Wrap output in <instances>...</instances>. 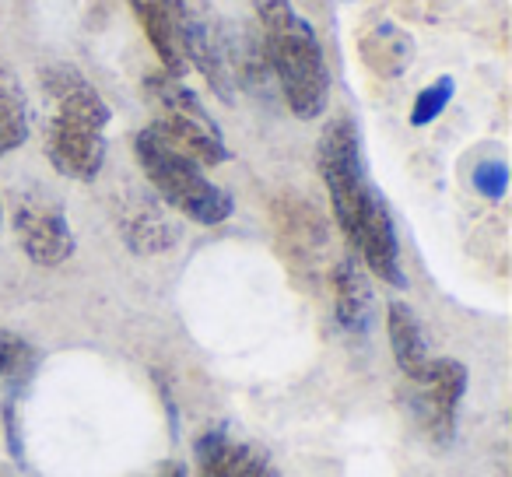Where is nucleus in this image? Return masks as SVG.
<instances>
[{"label":"nucleus","mask_w":512,"mask_h":477,"mask_svg":"<svg viewBox=\"0 0 512 477\" xmlns=\"http://www.w3.org/2000/svg\"><path fill=\"white\" fill-rule=\"evenodd\" d=\"M453 92H456L453 74H442V78H435L428 88H421L418 99H414V106H411V127H428L432 120H439L442 109L453 102Z\"/></svg>","instance_id":"a211bd4d"},{"label":"nucleus","mask_w":512,"mask_h":477,"mask_svg":"<svg viewBox=\"0 0 512 477\" xmlns=\"http://www.w3.org/2000/svg\"><path fill=\"white\" fill-rule=\"evenodd\" d=\"M29 99L25 88L18 81L15 67H8L0 60V158L18 151L29 141Z\"/></svg>","instance_id":"dca6fc26"},{"label":"nucleus","mask_w":512,"mask_h":477,"mask_svg":"<svg viewBox=\"0 0 512 477\" xmlns=\"http://www.w3.org/2000/svg\"><path fill=\"white\" fill-rule=\"evenodd\" d=\"M474 186H477V193H484L488 200H502L505 190H509V169H505V162L491 158V162L477 165V169H474Z\"/></svg>","instance_id":"6ab92c4d"},{"label":"nucleus","mask_w":512,"mask_h":477,"mask_svg":"<svg viewBox=\"0 0 512 477\" xmlns=\"http://www.w3.org/2000/svg\"><path fill=\"white\" fill-rule=\"evenodd\" d=\"M120 235L137 257H158V253L172 250L179 239L176 225L165 218L158 200H151V197H134L127 207H123Z\"/></svg>","instance_id":"f8f14e48"},{"label":"nucleus","mask_w":512,"mask_h":477,"mask_svg":"<svg viewBox=\"0 0 512 477\" xmlns=\"http://www.w3.org/2000/svg\"><path fill=\"white\" fill-rule=\"evenodd\" d=\"M144 95H148L155 120L148 123L162 141H169L176 151L193 158L197 165H221L228 162V144L221 137V127L211 120L204 102L190 92L179 78L165 71H155L144 78Z\"/></svg>","instance_id":"39448f33"},{"label":"nucleus","mask_w":512,"mask_h":477,"mask_svg":"<svg viewBox=\"0 0 512 477\" xmlns=\"http://www.w3.org/2000/svg\"><path fill=\"white\" fill-rule=\"evenodd\" d=\"M358 50H362V60L372 74L393 81V78H400V74H407V67H411L414 39L407 36L400 25L379 22L376 29H369L358 39Z\"/></svg>","instance_id":"2eb2a0df"},{"label":"nucleus","mask_w":512,"mask_h":477,"mask_svg":"<svg viewBox=\"0 0 512 477\" xmlns=\"http://www.w3.org/2000/svg\"><path fill=\"white\" fill-rule=\"evenodd\" d=\"M323 186L330 193L337 228L344 232L355 257L365 271L393 288H404V264H400V239L393 214L386 207L379 186L369 179L362 151V130L351 116H334L323 127L320 148H316Z\"/></svg>","instance_id":"f257e3e1"},{"label":"nucleus","mask_w":512,"mask_h":477,"mask_svg":"<svg viewBox=\"0 0 512 477\" xmlns=\"http://www.w3.org/2000/svg\"><path fill=\"white\" fill-rule=\"evenodd\" d=\"M11 225H15V239L22 253L36 267H60L78 250L64 204L50 193H22L15 214H11Z\"/></svg>","instance_id":"0eeeda50"},{"label":"nucleus","mask_w":512,"mask_h":477,"mask_svg":"<svg viewBox=\"0 0 512 477\" xmlns=\"http://www.w3.org/2000/svg\"><path fill=\"white\" fill-rule=\"evenodd\" d=\"M193 460H197V477H281L264 449L235 439L228 428H211L200 435Z\"/></svg>","instance_id":"1a4fd4ad"},{"label":"nucleus","mask_w":512,"mask_h":477,"mask_svg":"<svg viewBox=\"0 0 512 477\" xmlns=\"http://www.w3.org/2000/svg\"><path fill=\"white\" fill-rule=\"evenodd\" d=\"M278 235L292 267H313L327 250V225L306 200L285 197L278 204Z\"/></svg>","instance_id":"9b49d317"},{"label":"nucleus","mask_w":512,"mask_h":477,"mask_svg":"<svg viewBox=\"0 0 512 477\" xmlns=\"http://www.w3.org/2000/svg\"><path fill=\"white\" fill-rule=\"evenodd\" d=\"M467 365L456 358H432L428 369L411 383V414L421 425V432L439 446H449L456 435V414H460V400L467 393Z\"/></svg>","instance_id":"6e6552de"},{"label":"nucleus","mask_w":512,"mask_h":477,"mask_svg":"<svg viewBox=\"0 0 512 477\" xmlns=\"http://www.w3.org/2000/svg\"><path fill=\"white\" fill-rule=\"evenodd\" d=\"M141 477H190V474H186V467L179 460H162L158 467H151L148 474H141Z\"/></svg>","instance_id":"aec40b11"},{"label":"nucleus","mask_w":512,"mask_h":477,"mask_svg":"<svg viewBox=\"0 0 512 477\" xmlns=\"http://www.w3.org/2000/svg\"><path fill=\"white\" fill-rule=\"evenodd\" d=\"M0 221H4V207H0Z\"/></svg>","instance_id":"412c9836"},{"label":"nucleus","mask_w":512,"mask_h":477,"mask_svg":"<svg viewBox=\"0 0 512 477\" xmlns=\"http://www.w3.org/2000/svg\"><path fill=\"white\" fill-rule=\"evenodd\" d=\"M134 155L144 179H148L151 190L158 193V200L165 207L197 221V225H221V221L232 218L235 211L232 193L221 190L214 179H207L204 165H197L183 151L172 148L169 141H162L151 127L137 130Z\"/></svg>","instance_id":"20e7f679"},{"label":"nucleus","mask_w":512,"mask_h":477,"mask_svg":"<svg viewBox=\"0 0 512 477\" xmlns=\"http://www.w3.org/2000/svg\"><path fill=\"white\" fill-rule=\"evenodd\" d=\"M253 8L267 67L292 116L299 120L323 116L330 102V67L313 25L288 0H253Z\"/></svg>","instance_id":"7ed1b4c3"},{"label":"nucleus","mask_w":512,"mask_h":477,"mask_svg":"<svg viewBox=\"0 0 512 477\" xmlns=\"http://www.w3.org/2000/svg\"><path fill=\"white\" fill-rule=\"evenodd\" d=\"M330 299H334V320L344 334H369L372 327V285L358 257H341L330 267Z\"/></svg>","instance_id":"9d476101"},{"label":"nucleus","mask_w":512,"mask_h":477,"mask_svg":"<svg viewBox=\"0 0 512 477\" xmlns=\"http://www.w3.org/2000/svg\"><path fill=\"white\" fill-rule=\"evenodd\" d=\"M50 120H46V158L60 176L92 183L106 165L109 106L99 88L81 71L57 64L43 74Z\"/></svg>","instance_id":"f03ea898"},{"label":"nucleus","mask_w":512,"mask_h":477,"mask_svg":"<svg viewBox=\"0 0 512 477\" xmlns=\"http://www.w3.org/2000/svg\"><path fill=\"white\" fill-rule=\"evenodd\" d=\"M39 369V351L15 330L0 327V390H8L11 400L29 386Z\"/></svg>","instance_id":"f3484780"},{"label":"nucleus","mask_w":512,"mask_h":477,"mask_svg":"<svg viewBox=\"0 0 512 477\" xmlns=\"http://www.w3.org/2000/svg\"><path fill=\"white\" fill-rule=\"evenodd\" d=\"M165 8L176 22L186 64H193L204 74V81L221 102H232V32L221 22L214 0H165Z\"/></svg>","instance_id":"423d86ee"},{"label":"nucleus","mask_w":512,"mask_h":477,"mask_svg":"<svg viewBox=\"0 0 512 477\" xmlns=\"http://www.w3.org/2000/svg\"><path fill=\"white\" fill-rule=\"evenodd\" d=\"M386 334H390V348H393V362L404 372L407 379H418L428 369L432 355H428V341L421 320L414 316V309L407 302H390L386 309Z\"/></svg>","instance_id":"4468645a"},{"label":"nucleus","mask_w":512,"mask_h":477,"mask_svg":"<svg viewBox=\"0 0 512 477\" xmlns=\"http://www.w3.org/2000/svg\"><path fill=\"white\" fill-rule=\"evenodd\" d=\"M127 4H130V11H134L137 22H141V32L148 36L155 57L162 60V71L172 74V78H183L190 64H186L183 43H179L176 22H172L165 0H127Z\"/></svg>","instance_id":"ddd939ff"}]
</instances>
